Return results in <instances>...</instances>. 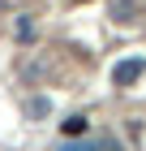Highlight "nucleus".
<instances>
[{
    "mask_svg": "<svg viewBox=\"0 0 146 151\" xmlns=\"http://www.w3.org/2000/svg\"><path fill=\"white\" fill-rule=\"evenodd\" d=\"M146 73V60H137V56H129V60H116V69H112V82L116 86H133L137 78Z\"/></svg>",
    "mask_w": 146,
    "mask_h": 151,
    "instance_id": "obj_1",
    "label": "nucleus"
},
{
    "mask_svg": "<svg viewBox=\"0 0 146 151\" xmlns=\"http://www.w3.org/2000/svg\"><path fill=\"white\" fill-rule=\"evenodd\" d=\"M60 151H120L116 138H82V142H65Z\"/></svg>",
    "mask_w": 146,
    "mask_h": 151,
    "instance_id": "obj_2",
    "label": "nucleus"
},
{
    "mask_svg": "<svg viewBox=\"0 0 146 151\" xmlns=\"http://www.w3.org/2000/svg\"><path fill=\"white\" fill-rule=\"evenodd\" d=\"M60 134H65V138H82V134H86V116H69V121H60Z\"/></svg>",
    "mask_w": 146,
    "mask_h": 151,
    "instance_id": "obj_3",
    "label": "nucleus"
},
{
    "mask_svg": "<svg viewBox=\"0 0 146 151\" xmlns=\"http://www.w3.org/2000/svg\"><path fill=\"white\" fill-rule=\"evenodd\" d=\"M17 39H22V43H30V39H34V26H30V17H22V22H17Z\"/></svg>",
    "mask_w": 146,
    "mask_h": 151,
    "instance_id": "obj_4",
    "label": "nucleus"
},
{
    "mask_svg": "<svg viewBox=\"0 0 146 151\" xmlns=\"http://www.w3.org/2000/svg\"><path fill=\"white\" fill-rule=\"evenodd\" d=\"M47 108H52L47 99H30V108H26V112H30V116H47Z\"/></svg>",
    "mask_w": 146,
    "mask_h": 151,
    "instance_id": "obj_5",
    "label": "nucleus"
}]
</instances>
